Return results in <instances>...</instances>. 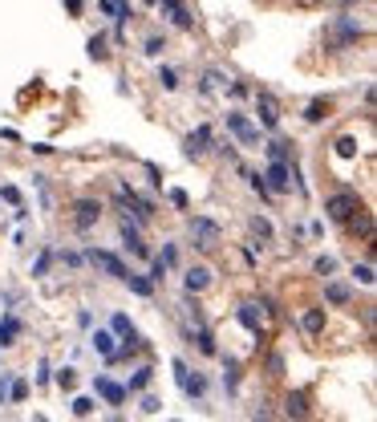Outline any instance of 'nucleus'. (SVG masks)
I'll return each mask as SVG.
<instances>
[{
	"instance_id": "obj_1",
	"label": "nucleus",
	"mask_w": 377,
	"mask_h": 422,
	"mask_svg": "<svg viewBox=\"0 0 377 422\" xmlns=\"http://www.w3.org/2000/svg\"><path fill=\"white\" fill-rule=\"evenodd\" d=\"M325 211H328V219L349 224V215H353V211H361V199H357V195H349V191H341V195H333V199L325 203Z\"/></svg>"
},
{
	"instance_id": "obj_2",
	"label": "nucleus",
	"mask_w": 377,
	"mask_h": 422,
	"mask_svg": "<svg viewBox=\"0 0 377 422\" xmlns=\"http://www.w3.org/2000/svg\"><path fill=\"white\" fill-rule=\"evenodd\" d=\"M228 130H231V134H235L244 146H256V143H260V130L252 126L244 114H228Z\"/></svg>"
},
{
	"instance_id": "obj_3",
	"label": "nucleus",
	"mask_w": 377,
	"mask_h": 422,
	"mask_svg": "<svg viewBox=\"0 0 377 422\" xmlns=\"http://www.w3.org/2000/svg\"><path fill=\"white\" fill-rule=\"evenodd\" d=\"M89 264H94V268H101L106 276H118V280H126V264H122L118 256H110V252H98V248H94V252H89Z\"/></svg>"
},
{
	"instance_id": "obj_4",
	"label": "nucleus",
	"mask_w": 377,
	"mask_h": 422,
	"mask_svg": "<svg viewBox=\"0 0 377 422\" xmlns=\"http://www.w3.org/2000/svg\"><path fill=\"white\" fill-rule=\"evenodd\" d=\"M191 236H195V243L203 252H211L215 243H219V227H215L211 219H195V224H191Z\"/></svg>"
},
{
	"instance_id": "obj_5",
	"label": "nucleus",
	"mask_w": 377,
	"mask_h": 422,
	"mask_svg": "<svg viewBox=\"0 0 377 422\" xmlns=\"http://www.w3.org/2000/svg\"><path fill=\"white\" fill-rule=\"evenodd\" d=\"M284 414L292 422H304L309 418V394H304V390H292V394L284 398Z\"/></svg>"
},
{
	"instance_id": "obj_6",
	"label": "nucleus",
	"mask_w": 377,
	"mask_h": 422,
	"mask_svg": "<svg viewBox=\"0 0 377 422\" xmlns=\"http://www.w3.org/2000/svg\"><path fill=\"white\" fill-rule=\"evenodd\" d=\"M288 183H292V179H288V162H272L268 175H264V187H268V191H288Z\"/></svg>"
},
{
	"instance_id": "obj_7",
	"label": "nucleus",
	"mask_w": 377,
	"mask_h": 422,
	"mask_svg": "<svg viewBox=\"0 0 377 422\" xmlns=\"http://www.w3.org/2000/svg\"><path fill=\"white\" fill-rule=\"evenodd\" d=\"M73 211H78V215H73V224L82 227V231H85V227H94V224H98V215H101V207L94 203V199H82Z\"/></svg>"
},
{
	"instance_id": "obj_8",
	"label": "nucleus",
	"mask_w": 377,
	"mask_h": 422,
	"mask_svg": "<svg viewBox=\"0 0 377 422\" xmlns=\"http://www.w3.org/2000/svg\"><path fill=\"white\" fill-rule=\"evenodd\" d=\"M256 106H260V122L264 126H280V106L272 94H260L256 97Z\"/></svg>"
},
{
	"instance_id": "obj_9",
	"label": "nucleus",
	"mask_w": 377,
	"mask_h": 422,
	"mask_svg": "<svg viewBox=\"0 0 377 422\" xmlns=\"http://www.w3.org/2000/svg\"><path fill=\"white\" fill-rule=\"evenodd\" d=\"M98 394H101L110 406H122V402H126V390L118 386V382H110V378H98Z\"/></svg>"
},
{
	"instance_id": "obj_10",
	"label": "nucleus",
	"mask_w": 377,
	"mask_h": 422,
	"mask_svg": "<svg viewBox=\"0 0 377 422\" xmlns=\"http://www.w3.org/2000/svg\"><path fill=\"white\" fill-rule=\"evenodd\" d=\"M207 284H211V268H203V264L187 268V292H203Z\"/></svg>"
},
{
	"instance_id": "obj_11",
	"label": "nucleus",
	"mask_w": 377,
	"mask_h": 422,
	"mask_svg": "<svg viewBox=\"0 0 377 422\" xmlns=\"http://www.w3.org/2000/svg\"><path fill=\"white\" fill-rule=\"evenodd\" d=\"M349 227H353L357 236H365V240H373V215H369V211H353V215H349Z\"/></svg>"
},
{
	"instance_id": "obj_12",
	"label": "nucleus",
	"mask_w": 377,
	"mask_h": 422,
	"mask_svg": "<svg viewBox=\"0 0 377 422\" xmlns=\"http://www.w3.org/2000/svg\"><path fill=\"white\" fill-rule=\"evenodd\" d=\"M122 240H126V248H130L134 256H147V243L138 236V227H130V219H122Z\"/></svg>"
},
{
	"instance_id": "obj_13",
	"label": "nucleus",
	"mask_w": 377,
	"mask_h": 422,
	"mask_svg": "<svg viewBox=\"0 0 377 422\" xmlns=\"http://www.w3.org/2000/svg\"><path fill=\"white\" fill-rule=\"evenodd\" d=\"M207 143H211V130L199 126L195 134H187V155H191V159H195V155H203V150H207Z\"/></svg>"
},
{
	"instance_id": "obj_14",
	"label": "nucleus",
	"mask_w": 377,
	"mask_h": 422,
	"mask_svg": "<svg viewBox=\"0 0 377 422\" xmlns=\"http://www.w3.org/2000/svg\"><path fill=\"white\" fill-rule=\"evenodd\" d=\"M325 301L328 305H349L353 292H349V284H337V280H333V284H325Z\"/></svg>"
},
{
	"instance_id": "obj_15",
	"label": "nucleus",
	"mask_w": 377,
	"mask_h": 422,
	"mask_svg": "<svg viewBox=\"0 0 377 422\" xmlns=\"http://www.w3.org/2000/svg\"><path fill=\"white\" fill-rule=\"evenodd\" d=\"M300 325H304V333H321V329H325V308H309V313L300 317Z\"/></svg>"
},
{
	"instance_id": "obj_16",
	"label": "nucleus",
	"mask_w": 377,
	"mask_h": 422,
	"mask_svg": "<svg viewBox=\"0 0 377 422\" xmlns=\"http://www.w3.org/2000/svg\"><path fill=\"white\" fill-rule=\"evenodd\" d=\"M94 349H98L101 357H114V333L98 329V333H94Z\"/></svg>"
},
{
	"instance_id": "obj_17",
	"label": "nucleus",
	"mask_w": 377,
	"mask_h": 422,
	"mask_svg": "<svg viewBox=\"0 0 377 422\" xmlns=\"http://www.w3.org/2000/svg\"><path fill=\"white\" fill-rule=\"evenodd\" d=\"M240 321H244V329L260 333V308H256V305H244V308H240Z\"/></svg>"
},
{
	"instance_id": "obj_18",
	"label": "nucleus",
	"mask_w": 377,
	"mask_h": 422,
	"mask_svg": "<svg viewBox=\"0 0 377 422\" xmlns=\"http://www.w3.org/2000/svg\"><path fill=\"white\" fill-rule=\"evenodd\" d=\"M17 329H20V321H17V317H4V321H0V345H13Z\"/></svg>"
},
{
	"instance_id": "obj_19",
	"label": "nucleus",
	"mask_w": 377,
	"mask_h": 422,
	"mask_svg": "<svg viewBox=\"0 0 377 422\" xmlns=\"http://www.w3.org/2000/svg\"><path fill=\"white\" fill-rule=\"evenodd\" d=\"M179 386L187 390V394H191V398H199V394H203V390H207V382H203V378H199V373H195V378H191V373H187V378H183Z\"/></svg>"
},
{
	"instance_id": "obj_20",
	"label": "nucleus",
	"mask_w": 377,
	"mask_h": 422,
	"mask_svg": "<svg viewBox=\"0 0 377 422\" xmlns=\"http://www.w3.org/2000/svg\"><path fill=\"white\" fill-rule=\"evenodd\" d=\"M126 284H130L138 296H150V292H154V284H150V280H142V276H134V272H126Z\"/></svg>"
},
{
	"instance_id": "obj_21",
	"label": "nucleus",
	"mask_w": 377,
	"mask_h": 422,
	"mask_svg": "<svg viewBox=\"0 0 377 422\" xmlns=\"http://www.w3.org/2000/svg\"><path fill=\"white\" fill-rule=\"evenodd\" d=\"M337 155H341V159H353V155H357V138L341 134V138H337Z\"/></svg>"
},
{
	"instance_id": "obj_22",
	"label": "nucleus",
	"mask_w": 377,
	"mask_h": 422,
	"mask_svg": "<svg viewBox=\"0 0 377 422\" xmlns=\"http://www.w3.org/2000/svg\"><path fill=\"white\" fill-rule=\"evenodd\" d=\"M337 32H341V41H357L361 29L353 25V20H337Z\"/></svg>"
},
{
	"instance_id": "obj_23",
	"label": "nucleus",
	"mask_w": 377,
	"mask_h": 422,
	"mask_svg": "<svg viewBox=\"0 0 377 422\" xmlns=\"http://www.w3.org/2000/svg\"><path fill=\"white\" fill-rule=\"evenodd\" d=\"M223 382H228V390L240 386V361H235V357H228V373H223Z\"/></svg>"
},
{
	"instance_id": "obj_24",
	"label": "nucleus",
	"mask_w": 377,
	"mask_h": 422,
	"mask_svg": "<svg viewBox=\"0 0 377 422\" xmlns=\"http://www.w3.org/2000/svg\"><path fill=\"white\" fill-rule=\"evenodd\" d=\"M57 386L73 390V386H78V370H69V366H66V370H57Z\"/></svg>"
},
{
	"instance_id": "obj_25",
	"label": "nucleus",
	"mask_w": 377,
	"mask_h": 422,
	"mask_svg": "<svg viewBox=\"0 0 377 422\" xmlns=\"http://www.w3.org/2000/svg\"><path fill=\"white\" fill-rule=\"evenodd\" d=\"M252 231H256L260 240H272V224H268L264 215H256V219H252Z\"/></svg>"
},
{
	"instance_id": "obj_26",
	"label": "nucleus",
	"mask_w": 377,
	"mask_h": 422,
	"mask_svg": "<svg viewBox=\"0 0 377 422\" xmlns=\"http://www.w3.org/2000/svg\"><path fill=\"white\" fill-rule=\"evenodd\" d=\"M325 114H328V102H312L309 110H304V118H309V122H321Z\"/></svg>"
},
{
	"instance_id": "obj_27",
	"label": "nucleus",
	"mask_w": 377,
	"mask_h": 422,
	"mask_svg": "<svg viewBox=\"0 0 377 422\" xmlns=\"http://www.w3.org/2000/svg\"><path fill=\"white\" fill-rule=\"evenodd\" d=\"M150 373H154V370H147V366H142V370L130 378V390H147L150 386Z\"/></svg>"
},
{
	"instance_id": "obj_28",
	"label": "nucleus",
	"mask_w": 377,
	"mask_h": 422,
	"mask_svg": "<svg viewBox=\"0 0 377 422\" xmlns=\"http://www.w3.org/2000/svg\"><path fill=\"white\" fill-rule=\"evenodd\" d=\"M353 276L361 284H373V264H353Z\"/></svg>"
},
{
	"instance_id": "obj_29",
	"label": "nucleus",
	"mask_w": 377,
	"mask_h": 422,
	"mask_svg": "<svg viewBox=\"0 0 377 422\" xmlns=\"http://www.w3.org/2000/svg\"><path fill=\"white\" fill-rule=\"evenodd\" d=\"M114 333H122V337H134V325H130V317H122V313H118V317H114Z\"/></svg>"
},
{
	"instance_id": "obj_30",
	"label": "nucleus",
	"mask_w": 377,
	"mask_h": 422,
	"mask_svg": "<svg viewBox=\"0 0 377 422\" xmlns=\"http://www.w3.org/2000/svg\"><path fill=\"white\" fill-rule=\"evenodd\" d=\"M316 272L333 276V272H337V260H333V256H316Z\"/></svg>"
},
{
	"instance_id": "obj_31",
	"label": "nucleus",
	"mask_w": 377,
	"mask_h": 422,
	"mask_svg": "<svg viewBox=\"0 0 377 422\" xmlns=\"http://www.w3.org/2000/svg\"><path fill=\"white\" fill-rule=\"evenodd\" d=\"M268 155H272V162H284L288 159V143H268Z\"/></svg>"
},
{
	"instance_id": "obj_32",
	"label": "nucleus",
	"mask_w": 377,
	"mask_h": 422,
	"mask_svg": "<svg viewBox=\"0 0 377 422\" xmlns=\"http://www.w3.org/2000/svg\"><path fill=\"white\" fill-rule=\"evenodd\" d=\"M159 81H163V90H175V85H179V73H175V69H159Z\"/></svg>"
},
{
	"instance_id": "obj_33",
	"label": "nucleus",
	"mask_w": 377,
	"mask_h": 422,
	"mask_svg": "<svg viewBox=\"0 0 377 422\" xmlns=\"http://www.w3.org/2000/svg\"><path fill=\"white\" fill-rule=\"evenodd\" d=\"M8 398H13V402H25V398H29V386H25V382H13Z\"/></svg>"
},
{
	"instance_id": "obj_34",
	"label": "nucleus",
	"mask_w": 377,
	"mask_h": 422,
	"mask_svg": "<svg viewBox=\"0 0 377 422\" xmlns=\"http://www.w3.org/2000/svg\"><path fill=\"white\" fill-rule=\"evenodd\" d=\"M199 349H203V354H215V341H211L207 329H199Z\"/></svg>"
},
{
	"instance_id": "obj_35",
	"label": "nucleus",
	"mask_w": 377,
	"mask_h": 422,
	"mask_svg": "<svg viewBox=\"0 0 377 422\" xmlns=\"http://www.w3.org/2000/svg\"><path fill=\"white\" fill-rule=\"evenodd\" d=\"M89 57H106V37H94V41H89Z\"/></svg>"
},
{
	"instance_id": "obj_36",
	"label": "nucleus",
	"mask_w": 377,
	"mask_h": 422,
	"mask_svg": "<svg viewBox=\"0 0 377 422\" xmlns=\"http://www.w3.org/2000/svg\"><path fill=\"white\" fill-rule=\"evenodd\" d=\"M163 276H166V264H163V260H154V268H150V284H159Z\"/></svg>"
},
{
	"instance_id": "obj_37",
	"label": "nucleus",
	"mask_w": 377,
	"mask_h": 422,
	"mask_svg": "<svg viewBox=\"0 0 377 422\" xmlns=\"http://www.w3.org/2000/svg\"><path fill=\"white\" fill-rule=\"evenodd\" d=\"M163 49H166V41H159V37H150V41H147V53H150V57H159Z\"/></svg>"
},
{
	"instance_id": "obj_38",
	"label": "nucleus",
	"mask_w": 377,
	"mask_h": 422,
	"mask_svg": "<svg viewBox=\"0 0 377 422\" xmlns=\"http://www.w3.org/2000/svg\"><path fill=\"white\" fill-rule=\"evenodd\" d=\"M89 410H94V402H89V398H78V402H73V414H82V418L89 414Z\"/></svg>"
},
{
	"instance_id": "obj_39",
	"label": "nucleus",
	"mask_w": 377,
	"mask_h": 422,
	"mask_svg": "<svg viewBox=\"0 0 377 422\" xmlns=\"http://www.w3.org/2000/svg\"><path fill=\"white\" fill-rule=\"evenodd\" d=\"M8 390H13V382H8V373H4V378H0V406L8 402Z\"/></svg>"
},
{
	"instance_id": "obj_40",
	"label": "nucleus",
	"mask_w": 377,
	"mask_h": 422,
	"mask_svg": "<svg viewBox=\"0 0 377 422\" xmlns=\"http://www.w3.org/2000/svg\"><path fill=\"white\" fill-rule=\"evenodd\" d=\"M252 422H272V414H268V406H264V402H260V410L252 414Z\"/></svg>"
},
{
	"instance_id": "obj_41",
	"label": "nucleus",
	"mask_w": 377,
	"mask_h": 422,
	"mask_svg": "<svg viewBox=\"0 0 377 422\" xmlns=\"http://www.w3.org/2000/svg\"><path fill=\"white\" fill-rule=\"evenodd\" d=\"M61 260H66L69 268H78V264H82V256H78V252H61Z\"/></svg>"
},
{
	"instance_id": "obj_42",
	"label": "nucleus",
	"mask_w": 377,
	"mask_h": 422,
	"mask_svg": "<svg viewBox=\"0 0 377 422\" xmlns=\"http://www.w3.org/2000/svg\"><path fill=\"white\" fill-rule=\"evenodd\" d=\"M66 4H69V13H73V16L82 13V0H66Z\"/></svg>"
}]
</instances>
